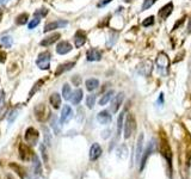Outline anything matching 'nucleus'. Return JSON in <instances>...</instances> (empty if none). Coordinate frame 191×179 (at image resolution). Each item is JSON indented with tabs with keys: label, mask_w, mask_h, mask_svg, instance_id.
I'll return each instance as SVG.
<instances>
[{
	"label": "nucleus",
	"mask_w": 191,
	"mask_h": 179,
	"mask_svg": "<svg viewBox=\"0 0 191 179\" xmlns=\"http://www.w3.org/2000/svg\"><path fill=\"white\" fill-rule=\"evenodd\" d=\"M36 65L39 69H49L50 67V53L49 51H44L38 55L37 60H36Z\"/></svg>",
	"instance_id": "3"
},
{
	"label": "nucleus",
	"mask_w": 191,
	"mask_h": 179,
	"mask_svg": "<svg viewBox=\"0 0 191 179\" xmlns=\"http://www.w3.org/2000/svg\"><path fill=\"white\" fill-rule=\"evenodd\" d=\"M17 114H18V111H16V110H13V111L10 114V116H8V122H10V123H12V122L15 121V118H17Z\"/></svg>",
	"instance_id": "40"
},
{
	"label": "nucleus",
	"mask_w": 191,
	"mask_h": 179,
	"mask_svg": "<svg viewBox=\"0 0 191 179\" xmlns=\"http://www.w3.org/2000/svg\"><path fill=\"white\" fill-rule=\"evenodd\" d=\"M172 10H173V4H172V2H168V4H166V5L159 11V15H160V17L162 19H166V18L172 13Z\"/></svg>",
	"instance_id": "20"
},
{
	"label": "nucleus",
	"mask_w": 191,
	"mask_h": 179,
	"mask_svg": "<svg viewBox=\"0 0 191 179\" xmlns=\"http://www.w3.org/2000/svg\"><path fill=\"white\" fill-rule=\"evenodd\" d=\"M143 134H140L138 139V143H136V149H135V163H140L141 156L143 153Z\"/></svg>",
	"instance_id": "6"
},
{
	"label": "nucleus",
	"mask_w": 191,
	"mask_h": 179,
	"mask_svg": "<svg viewBox=\"0 0 191 179\" xmlns=\"http://www.w3.org/2000/svg\"><path fill=\"white\" fill-rule=\"evenodd\" d=\"M19 155H20V159H22V160H29V159H30V155H32V152H31L30 148L28 147L26 145L20 143V145H19Z\"/></svg>",
	"instance_id": "16"
},
{
	"label": "nucleus",
	"mask_w": 191,
	"mask_h": 179,
	"mask_svg": "<svg viewBox=\"0 0 191 179\" xmlns=\"http://www.w3.org/2000/svg\"><path fill=\"white\" fill-rule=\"evenodd\" d=\"M72 44L67 42V41H62L56 46V53L60 55H66L67 53H69L72 50Z\"/></svg>",
	"instance_id": "12"
},
{
	"label": "nucleus",
	"mask_w": 191,
	"mask_h": 179,
	"mask_svg": "<svg viewBox=\"0 0 191 179\" xmlns=\"http://www.w3.org/2000/svg\"><path fill=\"white\" fill-rule=\"evenodd\" d=\"M109 132H110V130H105V132H103V137L104 139H107V136H109Z\"/></svg>",
	"instance_id": "43"
},
{
	"label": "nucleus",
	"mask_w": 191,
	"mask_h": 179,
	"mask_svg": "<svg viewBox=\"0 0 191 179\" xmlns=\"http://www.w3.org/2000/svg\"><path fill=\"white\" fill-rule=\"evenodd\" d=\"M4 105H5V92L1 90L0 91V111L2 110Z\"/></svg>",
	"instance_id": "39"
},
{
	"label": "nucleus",
	"mask_w": 191,
	"mask_h": 179,
	"mask_svg": "<svg viewBox=\"0 0 191 179\" xmlns=\"http://www.w3.org/2000/svg\"><path fill=\"white\" fill-rule=\"evenodd\" d=\"M89 155H90V160L91 161H96V160H98L99 159V156L102 155V147H100L99 143H93L91 147H90V153H89Z\"/></svg>",
	"instance_id": "8"
},
{
	"label": "nucleus",
	"mask_w": 191,
	"mask_h": 179,
	"mask_svg": "<svg viewBox=\"0 0 191 179\" xmlns=\"http://www.w3.org/2000/svg\"><path fill=\"white\" fill-rule=\"evenodd\" d=\"M86 43V34L83 30H78L74 34V46L75 48H81Z\"/></svg>",
	"instance_id": "9"
},
{
	"label": "nucleus",
	"mask_w": 191,
	"mask_h": 179,
	"mask_svg": "<svg viewBox=\"0 0 191 179\" xmlns=\"http://www.w3.org/2000/svg\"><path fill=\"white\" fill-rule=\"evenodd\" d=\"M67 24H68L67 20H55V22H52V23H48L46 26H44L43 32H49V31L55 30V29L65 28V26H67Z\"/></svg>",
	"instance_id": "7"
},
{
	"label": "nucleus",
	"mask_w": 191,
	"mask_h": 179,
	"mask_svg": "<svg viewBox=\"0 0 191 179\" xmlns=\"http://www.w3.org/2000/svg\"><path fill=\"white\" fill-rule=\"evenodd\" d=\"M153 149H154V142L151 141V143L148 145V147L146 148V150L143 152V155L141 156V160H140V171H142L143 168H145L146 166V163H147V160H148V158L151 156V154L153 153Z\"/></svg>",
	"instance_id": "5"
},
{
	"label": "nucleus",
	"mask_w": 191,
	"mask_h": 179,
	"mask_svg": "<svg viewBox=\"0 0 191 179\" xmlns=\"http://www.w3.org/2000/svg\"><path fill=\"white\" fill-rule=\"evenodd\" d=\"M48 15V10L47 8H38L37 11H35L34 16L37 17V18H41V17H46Z\"/></svg>",
	"instance_id": "34"
},
{
	"label": "nucleus",
	"mask_w": 191,
	"mask_h": 179,
	"mask_svg": "<svg viewBox=\"0 0 191 179\" xmlns=\"http://www.w3.org/2000/svg\"><path fill=\"white\" fill-rule=\"evenodd\" d=\"M6 60V54L4 51H0V62H4Z\"/></svg>",
	"instance_id": "41"
},
{
	"label": "nucleus",
	"mask_w": 191,
	"mask_h": 179,
	"mask_svg": "<svg viewBox=\"0 0 191 179\" xmlns=\"http://www.w3.org/2000/svg\"><path fill=\"white\" fill-rule=\"evenodd\" d=\"M157 2V0H145L143 1V5H142V11H146L149 7H152L153 5Z\"/></svg>",
	"instance_id": "35"
},
{
	"label": "nucleus",
	"mask_w": 191,
	"mask_h": 179,
	"mask_svg": "<svg viewBox=\"0 0 191 179\" xmlns=\"http://www.w3.org/2000/svg\"><path fill=\"white\" fill-rule=\"evenodd\" d=\"M111 1H112V0H102V2H99V4H98V6H104V5H107V4H109V2H111Z\"/></svg>",
	"instance_id": "42"
},
{
	"label": "nucleus",
	"mask_w": 191,
	"mask_h": 179,
	"mask_svg": "<svg viewBox=\"0 0 191 179\" xmlns=\"http://www.w3.org/2000/svg\"><path fill=\"white\" fill-rule=\"evenodd\" d=\"M114 91L111 90V91H107V93H104V96H102V98H100V101H99V105H107V103L110 101V99L112 98V96H114Z\"/></svg>",
	"instance_id": "27"
},
{
	"label": "nucleus",
	"mask_w": 191,
	"mask_h": 179,
	"mask_svg": "<svg viewBox=\"0 0 191 179\" xmlns=\"http://www.w3.org/2000/svg\"><path fill=\"white\" fill-rule=\"evenodd\" d=\"M50 104H52V106H53L54 109H59L60 106H61V97H60V94L59 93H53L50 96Z\"/></svg>",
	"instance_id": "22"
},
{
	"label": "nucleus",
	"mask_w": 191,
	"mask_h": 179,
	"mask_svg": "<svg viewBox=\"0 0 191 179\" xmlns=\"http://www.w3.org/2000/svg\"><path fill=\"white\" fill-rule=\"evenodd\" d=\"M6 1H8V0H0V2H6Z\"/></svg>",
	"instance_id": "45"
},
{
	"label": "nucleus",
	"mask_w": 191,
	"mask_h": 179,
	"mask_svg": "<svg viewBox=\"0 0 191 179\" xmlns=\"http://www.w3.org/2000/svg\"><path fill=\"white\" fill-rule=\"evenodd\" d=\"M46 112H47V108L44 104H38L37 106L35 108V117L37 118L39 122L44 121V118H46Z\"/></svg>",
	"instance_id": "15"
},
{
	"label": "nucleus",
	"mask_w": 191,
	"mask_h": 179,
	"mask_svg": "<svg viewBox=\"0 0 191 179\" xmlns=\"http://www.w3.org/2000/svg\"><path fill=\"white\" fill-rule=\"evenodd\" d=\"M94 104H96V96L94 94L87 96V98H86V105H87V108L92 109L94 106Z\"/></svg>",
	"instance_id": "32"
},
{
	"label": "nucleus",
	"mask_w": 191,
	"mask_h": 179,
	"mask_svg": "<svg viewBox=\"0 0 191 179\" xmlns=\"http://www.w3.org/2000/svg\"><path fill=\"white\" fill-rule=\"evenodd\" d=\"M43 139H44V145L47 147H50L52 146V140H53V136H52V132L49 130V128L43 127Z\"/></svg>",
	"instance_id": "24"
},
{
	"label": "nucleus",
	"mask_w": 191,
	"mask_h": 179,
	"mask_svg": "<svg viewBox=\"0 0 191 179\" xmlns=\"http://www.w3.org/2000/svg\"><path fill=\"white\" fill-rule=\"evenodd\" d=\"M74 66H75V62H74V61H69V62H65V63L59 65L57 69H56V72H55V77H59V75L63 74L65 72L72 69Z\"/></svg>",
	"instance_id": "13"
},
{
	"label": "nucleus",
	"mask_w": 191,
	"mask_h": 179,
	"mask_svg": "<svg viewBox=\"0 0 191 179\" xmlns=\"http://www.w3.org/2000/svg\"><path fill=\"white\" fill-rule=\"evenodd\" d=\"M123 99H124V94L123 93H118L117 96H115L112 101H111V112L112 114H116L118 109L121 108L123 103Z\"/></svg>",
	"instance_id": "10"
},
{
	"label": "nucleus",
	"mask_w": 191,
	"mask_h": 179,
	"mask_svg": "<svg viewBox=\"0 0 191 179\" xmlns=\"http://www.w3.org/2000/svg\"><path fill=\"white\" fill-rule=\"evenodd\" d=\"M28 19H29V15L28 13H20L16 17V24L18 25H25L28 23Z\"/></svg>",
	"instance_id": "29"
},
{
	"label": "nucleus",
	"mask_w": 191,
	"mask_h": 179,
	"mask_svg": "<svg viewBox=\"0 0 191 179\" xmlns=\"http://www.w3.org/2000/svg\"><path fill=\"white\" fill-rule=\"evenodd\" d=\"M86 57L89 61H100L102 60V53L98 49H90L86 53Z\"/></svg>",
	"instance_id": "17"
},
{
	"label": "nucleus",
	"mask_w": 191,
	"mask_h": 179,
	"mask_svg": "<svg viewBox=\"0 0 191 179\" xmlns=\"http://www.w3.org/2000/svg\"><path fill=\"white\" fill-rule=\"evenodd\" d=\"M116 155L120 159H125L128 156V148H127V146L125 145H121L120 147L117 148V150H116Z\"/></svg>",
	"instance_id": "26"
},
{
	"label": "nucleus",
	"mask_w": 191,
	"mask_h": 179,
	"mask_svg": "<svg viewBox=\"0 0 191 179\" xmlns=\"http://www.w3.org/2000/svg\"><path fill=\"white\" fill-rule=\"evenodd\" d=\"M153 23H154V17L149 16V17H147L145 20L142 22V25H143V26H149V25H152Z\"/></svg>",
	"instance_id": "38"
},
{
	"label": "nucleus",
	"mask_w": 191,
	"mask_h": 179,
	"mask_svg": "<svg viewBox=\"0 0 191 179\" xmlns=\"http://www.w3.org/2000/svg\"><path fill=\"white\" fill-rule=\"evenodd\" d=\"M35 179H44V178H43V177H41V176H37V177H36Z\"/></svg>",
	"instance_id": "44"
},
{
	"label": "nucleus",
	"mask_w": 191,
	"mask_h": 179,
	"mask_svg": "<svg viewBox=\"0 0 191 179\" xmlns=\"http://www.w3.org/2000/svg\"><path fill=\"white\" fill-rule=\"evenodd\" d=\"M85 85H86V88H87L89 91H94L96 88H98V86H99V81L94 78L87 79L86 83H85Z\"/></svg>",
	"instance_id": "25"
},
{
	"label": "nucleus",
	"mask_w": 191,
	"mask_h": 179,
	"mask_svg": "<svg viewBox=\"0 0 191 179\" xmlns=\"http://www.w3.org/2000/svg\"><path fill=\"white\" fill-rule=\"evenodd\" d=\"M1 43H2V46L6 48H10L12 46V43H13V39L11 36H2L1 37Z\"/></svg>",
	"instance_id": "31"
},
{
	"label": "nucleus",
	"mask_w": 191,
	"mask_h": 179,
	"mask_svg": "<svg viewBox=\"0 0 191 179\" xmlns=\"http://www.w3.org/2000/svg\"><path fill=\"white\" fill-rule=\"evenodd\" d=\"M83 96H84L83 90L78 88V90H75V91L73 92L72 97H70L69 99H70V101H72V104H73V105H78V104L81 101V99H83Z\"/></svg>",
	"instance_id": "18"
},
{
	"label": "nucleus",
	"mask_w": 191,
	"mask_h": 179,
	"mask_svg": "<svg viewBox=\"0 0 191 179\" xmlns=\"http://www.w3.org/2000/svg\"><path fill=\"white\" fill-rule=\"evenodd\" d=\"M50 127L53 129V132L55 135H59L60 132H61V128H60V124H59V121H57V117L53 115L50 117Z\"/></svg>",
	"instance_id": "23"
},
{
	"label": "nucleus",
	"mask_w": 191,
	"mask_h": 179,
	"mask_svg": "<svg viewBox=\"0 0 191 179\" xmlns=\"http://www.w3.org/2000/svg\"><path fill=\"white\" fill-rule=\"evenodd\" d=\"M38 137H39V134L38 132L35 129V128H28L26 130H25V134H24V140L26 143H29L30 146H35V145H37L38 142Z\"/></svg>",
	"instance_id": "2"
},
{
	"label": "nucleus",
	"mask_w": 191,
	"mask_h": 179,
	"mask_svg": "<svg viewBox=\"0 0 191 179\" xmlns=\"http://www.w3.org/2000/svg\"><path fill=\"white\" fill-rule=\"evenodd\" d=\"M73 118V110L69 105H63L61 110V118H60V123L61 124H67L69 121Z\"/></svg>",
	"instance_id": "4"
},
{
	"label": "nucleus",
	"mask_w": 191,
	"mask_h": 179,
	"mask_svg": "<svg viewBox=\"0 0 191 179\" xmlns=\"http://www.w3.org/2000/svg\"><path fill=\"white\" fill-rule=\"evenodd\" d=\"M43 84H44V80H43V79H39V80H37V81L35 83V85L32 86V88L30 90V92H29V98H31V97L34 96V93H36L38 90L42 87Z\"/></svg>",
	"instance_id": "28"
},
{
	"label": "nucleus",
	"mask_w": 191,
	"mask_h": 179,
	"mask_svg": "<svg viewBox=\"0 0 191 179\" xmlns=\"http://www.w3.org/2000/svg\"><path fill=\"white\" fill-rule=\"evenodd\" d=\"M62 96L65 99H69L70 96H72V90H70V86L68 84H65L62 87Z\"/></svg>",
	"instance_id": "30"
},
{
	"label": "nucleus",
	"mask_w": 191,
	"mask_h": 179,
	"mask_svg": "<svg viewBox=\"0 0 191 179\" xmlns=\"http://www.w3.org/2000/svg\"><path fill=\"white\" fill-rule=\"evenodd\" d=\"M61 37V34H59V32H55L53 35H50V36H48L46 37L44 39H42L41 42H39V44L42 46V47H49V46H52L54 44L56 41H59V38Z\"/></svg>",
	"instance_id": "11"
},
{
	"label": "nucleus",
	"mask_w": 191,
	"mask_h": 179,
	"mask_svg": "<svg viewBox=\"0 0 191 179\" xmlns=\"http://www.w3.org/2000/svg\"><path fill=\"white\" fill-rule=\"evenodd\" d=\"M112 119V116L109 114V111L104 110V111H100L99 114L97 115V121L99 122L100 124H109Z\"/></svg>",
	"instance_id": "14"
},
{
	"label": "nucleus",
	"mask_w": 191,
	"mask_h": 179,
	"mask_svg": "<svg viewBox=\"0 0 191 179\" xmlns=\"http://www.w3.org/2000/svg\"><path fill=\"white\" fill-rule=\"evenodd\" d=\"M10 167L13 170V171L20 177L22 179H25L26 178V172L24 170L23 166H20V165H18V163H10Z\"/></svg>",
	"instance_id": "19"
},
{
	"label": "nucleus",
	"mask_w": 191,
	"mask_h": 179,
	"mask_svg": "<svg viewBox=\"0 0 191 179\" xmlns=\"http://www.w3.org/2000/svg\"><path fill=\"white\" fill-rule=\"evenodd\" d=\"M123 127H124V129H123V132H124V139H129L130 136L133 135V132L135 130V118L134 116L129 114L127 118H125V122L123 123Z\"/></svg>",
	"instance_id": "1"
},
{
	"label": "nucleus",
	"mask_w": 191,
	"mask_h": 179,
	"mask_svg": "<svg viewBox=\"0 0 191 179\" xmlns=\"http://www.w3.org/2000/svg\"><path fill=\"white\" fill-rule=\"evenodd\" d=\"M123 118H124V112H122V114L118 116V119H117V135H121V132H122Z\"/></svg>",
	"instance_id": "33"
},
{
	"label": "nucleus",
	"mask_w": 191,
	"mask_h": 179,
	"mask_svg": "<svg viewBox=\"0 0 191 179\" xmlns=\"http://www.w3.org/2000/svg\"><path fill=\"white\" fill-rule=\"evenodd\" d=\"M47 146L43 143V145H41V147H39V149H41V153H42V158H43V160H44V163H47L48 161V154H47Z\"/></svg>",
	"instance_id": "37"
},
{
	"label": "nucleus",
	"mask_w": 191,
	"mask_h": 179,
	"mask_svg": "<svg viewBox=\"0 0 191 179\" xmlns=\"http://www.w3.org/2000/svg\"><path fill=\"white\" fill-rule=\"evenodd\" d=\"M39 22H41V19L39 18H37V17H35L32 20H31L30 23H29V30H32V29H35L36 26H37L38 24H39Z\"/></svg>",
	"instance_id": "36"
},
{
	"label": "nucleus",
	"mask_w": 191,
	"mask_h": 179,
	"mask_svg": "<svg viewBox=\"0 0 191 179\" xmlns=\"http://www.w3.org/2000/svg\"><path fill=\"white\" fill-rule=\"evenodd\" d=\"M32 161H34V172L37 176H41V173H42V163L39 161V158L34 153H32Z\"/></svg>",
	"instance_id": "21"
}]
</instances>
